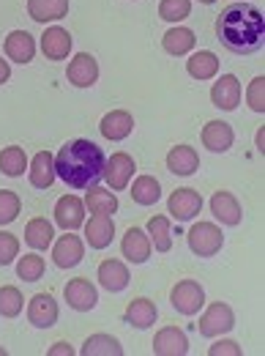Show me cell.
Here are the masks:
<instances>
[{"instance_id":"34","label":"cell","mask_w":265,"mask_h":356,"mask_svg":"<svg viewBox=\"0 0 265 356\" xmlns=\"http://www.w3.org/2000/svg\"><path fill=\"white\" fill-rule=\"evenodd\" d=\"M83 356H123V346L112 334H90L83 346Z\"/></svg>"},{"instance_id":"18","label":"cell","mask_w":265,"mask_h":356,"mask_svg":"<svg viewBox=\"0 0 265 356\" xmlns=\"http://www.w3.org/2000/svg\"><path fill=\"white\" fill-rule=\"evenodd\" d=\"M129 280H132V274H129V268H126L123 261L110 258V261L99 264V282H101L104 291H110V293H121V291L129 288Z\"/></svg>"},{"instance_id":"5","label":"cell","mask_w":265,"mask_h":356,"mask_svg":"<svg viewBox=\"0 0 265 356\" xmlns=\"http://www.w3.org/2000/svg\"><path fill=\"white\" fill-rule=\"evenodd\" d=\"M167 211L173 214L176 222H191L203 211V195L197 189H191V186H180L170 195Z\"/></svg>"},{"instance_id":"17","label":"cell","mask_w":265,"mask_h":356,"mask_svg":"<svg viewBox=\"0 0 265 356\" xmlns=\"http://www.w3.org/2000/svg\"><path fill=\"white\" fill-rule=\"evenodd\" d=\"M3 49H6V58H8V60L25 66V63H31L33 55H36V39H33L28 31H11V33L6 36V42H3Z\"/></svg>"},{"instance_id":"33","label":"cell","mask_w":265,"mask_h":356,"mask_svg":"<svg viewBox=\"0 0 265 356\" xmlns=\"http://www.w3.org/2000/svg\"><path fill=\"white\" fill-rule=\"evenodd\" d=\"M28 170V154L19 145H6L0 151V173L8 178H19Z\"/></svg>"},{"instance_id":"25","label":"cell","mask_w":265,"mask_h":356,"mask_svg":"<svg viewBox=\"0 0 265 356\" xmlns=\"http://www.w3.org/2000/svg\"><path fill=\"white\" fill-rule=\"evenodd\" d=\"M167 168L176 176H194L197 168H200V154L191 145H176L167 154Z\"/></svg>"},{"instance_id":"16","label":"cell","mask_w":265,"mask_h":356,"mask_svg":"<svg viewBox=\"0 0 265 356\" xmlns=\"http://www.w3.org/2000/svg\"><path fill=\"white\" fill-rule=\"evenodd\" d=\"M211 102L224 110V113H232L238 104H241V83L235 74H221L216 77L214 88H211Z\"/></svg>"},{"instance_id":"7","label":"cell","mask_w":265,"mask_h":356,"mask_svg":"<svg viewBox=\"0 0 265 356\" xmlns=\"http://www.w3.org/2000/svg\"><path fill=\"white\" fill-rule=\"evenodd\" d=\"M137 173V165H134V156L129 154H123V151H115L107 162H104V181H107V186L112 189V192H121V189H126L129 186V181L134 178Z\"/></svg>"},{"instance_id":"2","label":"cell","mask_w":265,"mask_h":356,"mask_svg":"<svg viewBox=\"0 0 265 356\" xmlns=\"http://www.w3.org/2000/svg\"><path fill=\"white\" fill-rule=\"evenodd\" d=\"M104 151L93 140H71L55 154V173L71 189H88L104 176Z\"/></svg>"},{"instance_id":"39","label":"cell","mask_w":265,"mask_h":356,"mask_svg":"<svg viewBox=\"0 0 265 356\" xmlns=\"http://www.w3.org/2000/svg\"><path fill=\"white\" fill-rule=\"evenodd\" d=\"M19 255V238L8 230H0V266H8Z\"/></svg>"},{"instance_id":"6","label":"cell","mask_w":265,"mask_h":356,"mask_svg":"<svg viewBox=\"0 0 265 356\" xmlns=\"http://www.w3.org/2000/svg\"><path fill=\"white\" fill-rule=\"evenodd\" d=\"M232 326H235V312H232L230 305H224V302L208 305V310L200 315V334H203V337L227 334Z\"/></svg>"},{"instance_id":"10","label":"cell","mask_w":265,"mask_h":356,"mask_svg":"<svg viewBox=\"0 0 265 356\" xmlns=\"http://www.w3.org/2000/svg\"><path fill=\"white\" fill-rule=\"evenodd\" d=\"M66 77H69V83L74 88H90V86H96V80H99V63H96V58L90 52H77L69 60V66H66Z\"/></svg>"},{"instance_id":"14","label":"cell","mask_w":265,"mask_h":356,"mask_svg":"<svg viewBox=\"0 0 265 356\" xmlns=\"http://www.w3.org/2000/svg\"><path fill=\"white\" fill-rule=\"evenodd\" d=\"M85 225V241L93 250H104L112 244L115 238V222H112V214H90Z\"/></svg>"},{"instance_id":"9","label":"cell","mask_w":265,"mask_h":356,"mask_svg":"<svg viewBox=\"0 0 265 356\" xmlns=\"http://www.w3.org/2000/svg\"><path fill=\"white\" fill-rule=\"evenodd\" d=\"M52 258L58 268H74L85 258V241L74 230H66V236H60L52 244Z\"/></svg>"},{"instance_id":"38","label":"cell","mask_w":265,"mask_h":356,"mask_svg":"<svg viewBox=\"0 0 265 356\" xmlns=\"http://www.w3.org/2000/svg\"><path fill=\"white\" fill-rule=\"evenodd\" d=\"M22 203H19V195L11 192V189H0V225H8L17 220Z\"/></svg>"},{"instance_id":"41","label":"cell","mask_w":265,"mask_h":356,"mask_svg":"<svg viewBox=\"0 0 265 356\" xmlns=\"http://www.w3.org/2000/svg\"><path fill=\"white\" fill-rule=\"evenodd\" d=\"M208 354L211 356H241L243 354V348H241L235 340H219L216 346L208 348Z\"/></svg>"},{"instance_id":"46","label":"cell","mask_w":265,"mask_h":356,"mask_svg":"<svg viewBox=\"0 0 265 356\" xmlns=\"http://www.w3.org/2000/svg\"><path fill=\"white\" fill-rule=\"evenodd\" d=\"M0 356H6V348H3V346H0Z\"/></svg>"},{"instance_id":"3","label":"cell","mask_w":265,"mask_h":356,"mask_svg":"<svg viewBox=\"0 0 265 356\" xmlns=\"http://www.w3.org/2000/svg\"><path fill=\"white\" fill-rule=\"evenodd\" d=\"M186 241H189V250L197 258H214L224 247V233H221L219 225L203 220V222L191 225V230L186 233Z\"/></svg>"},{"instance_id":"4","label":"cell","mask_w":265,"mask_h":356,"mask_svg":"<svg viewBox=\"0 0 265 356\" xmlns=\"http://www.w3.org/2000/svg\"><path fill=\"white\" fill-rule=\"evenodd\" d=\"M170 302L180 315H197V312L205 307V291L197 280H180L173 285V293H170Z\"/></svg>"},{"instance_id":"37","label":"cell","mask_w":265,"mask_h":356,"mask_svg":"<svg viewBox=\"0 0 265 356\" xmlns=\"http://www.w3.org/2000/svg\"><path fill=\"white\" fill-rule=\"evenodd\" d=\"M189 11H191V0H162L159 3V17L170 25L183 22L189 17Z\"/></svg>"},{"instance_id":"31","label":"cell","mask_w":265,"mask_h":356,"mask_svg":"<svg viewBox=\"0 0 265 356\" xmlns=\"http://www.w3.org/2000/svg\"><path fill=\"white\" fill-rule=\"evenodd\" d=\"M132 200L139 206H153L162 200V184L153 176H137L132 181Z\"/></svg>"},{"instance_id":"21","label":"cell","mask_w":265,"mask_h":356,"mask_svg":"<svg viewBox=\"0 0 265 356\" xmlns=\"http://www.w3.org/2000/svg\"><path fill=\"white\" fill-rule=\"evenodd\" d=\"M121 252L129 264H145L151 258V238L142 227H129L123 241H121Z\"/></svg>"},{"instance_id":"19","label":"cell","mask_w":265,"mask_h":356,"mask_svg":"<svg viewBox=\"0 0 265 356\" xmlns=\"http://www.w3.org/2000/svg\"><path fill=\"white\" fill-rule=\"evenodd\" d=\"M28 321L36 329H49L58 323V302L49 293H36L28 302Z\"/></svg>"},{"instance_id":"42","label":"cell","mask_w":265,"mask_h":356,"mask_svg":"<svg viewBox=\"0 0 265 356\" xmlns=\"http://www.w3.org/2000/svg\"><path fill=\"white\" fill-rule=\"evenodd\" d=\"M74 354H77V351H74V348H71V346H69L66 340L55 343V346H52V348L46 351V356H74Z\"/></svg>"},{"instance_id":"15","label":"cell","mask_w":265,"mask_h":356,"mask_svg":"<svg viewBox=\"0 0 265 356\" xmlns=\"http://www.w3.org/2000/svg\"><path fill=\"white\" fill-rule=\"evenodd\" d=\"M211 214L216 217V222L230 225V227L241 225V220H243V209H241L238 197L232 192H227V189L214 192V197H211Z\"/></svg>"},{"instance_id":"29","label":"cell","mask_w":265,"mask_h":356,"mask_svg":"<svg viewBox=\"0 0 265 356\" xmlns=\"http://www.w3.org/2000/svg\"><path fill=\"white\" fill-rule=\"evenodd\" d=\"M85 211L90 214H115L118 211V197H115V192H107L104 186H99V184H93L85 189Z\"/></svg>"},{"instance_id":"22","label":"cell","mask_w":265,"mask_h":356,"mask_svg":"<svg viewBox=\"0 0 265 356\" xmlns=\"http://www.w3.org/2000/svg\"><path fill=\"white\" fill-rule=\"evenodd\" d=\"M232 143H235V132H232V127L227 121H208L203 127V145L208 151L224 154V151L232 148Z\"/></svg>"},{"instance_id":"24","label":"cell","mask_w":265,"mask_h":356,"mask_svg":"<svg viewBox=\"0 0 265 356\" xmlns=\"http://www.w3.org/2000/svg\"><path fill=\"white\" fill-rule=\"evenodd\" d=\"M194 44H197L194 31H191V28H183V25L170 28V31L162 36V47H164V52H167V55H173V58L189 55V52L194 49Z\"/></svg>"},{"instance_id":"27","label":"cell","mask_w":265,"mask_h":356,"mask_svg":"<svg viewBox=\"0 0 265 356\" xmlns=\"http://www.w3.org/2000/svg\"><path fill=\"white\" fill-rule=\"evenodd\" d=\"M28 14L33 22H58L69 14V0H28Z\"/></svg>"},{"instance_id":"45","label":"cell","mask_w":265,"mask_h":356,"mask_svg":"<svg viewBox=\"0 0 265 356\" xmlns=\"http://www.w3.org/2000/svg\"><path fill=\"white\" fill-rule=\"evenodd\" d=\"M197 3H205V6H211V3H216V0H197Z\"/></svg>"},{"instance_id":"20","label":"cell","mask_w":265,"mask_h":356,"mask_svg":"<svg viewBox=\"0 0 265 356\" xmlns=\"http://www.w3.org/2000/svg\"><path fill=\"white\" fill-rule=\"evenodd\" d=\"M28 176H31V184L36 189H49L55 184V154L52 151H39L31 162H28Z\"/></svg>"},{"instance_id":"44","label":"cell","mask_w":265,"mask_h":356,"mask_svg":"<svg viewBox=\"0 0 265 356\" xmlns=\"http://www.w3.org/2000/svg\"><path fill=\"white\" fill-rule=\"evenodd\" d=\"M257 148H260V154L265 151V134H263V127H260V132H257Z\"/></svg>"},{"instance_id":"26","label":"cell","mask_w":265,"mask_h":356,"mask_svg":"<svg viewBox=\"0 0 265 356\" xmlns=\"http://www.w3.org/2000/svg\"><path fill=\"white\" fill-rule=\"evenodd\" d=\"M186 72L194 80H214L219 74V58L211 49H200L194 55H189L186 60Z\"/></svg>"},{"instance_id":"12","label":"cell","mask_w":265,"mask_h":356,"mask_svg":"<svg viewBox=\"0 0 265 356\" xmlns=\"http://www.w3.org/2000/svg\"><path fill=\"white\" fill-rule=\"evenodd\" d=\"M71 44H74L71 33L63 31L60 25H52L42 33V55L46 60H66L71 55Z\"/></svg>"},{"instance_id":"32","label":"cell","mask_w":265,"mask_h":356,"mask_svg":"<svg viewBox=\"0 0 265 356\" xmlns=\"http://www.w3.org/2000/svg\"><path fill=\"white\" fill-rule=\"evenodd\" d=\"M148 238H151V247L159 250V252H170L173 250V227H170V217L159 214V217H151L148 222Z\"/></svg>"},{"instance_id":"8","label":"cell","mask_w":265,"mask_h":356,"mask_svg":"<svg viewBox=\"0 0 265 356\" xmlns=\"http://www.w3.org/2000/svg\"><path fill=\"white\" fill-rule=\"evenodd\" d=\"M63 299H66V305H69L71 310L90 312L96 305H99V291H96V285H93L90 280H85V277H74V280L66 282V288H63Z\"/></svg>"},{"instance_id":"1","label":"cell","mask_w":265,"mask_h":356,"mask_svg":"<svg viewBox=\"0 0 265 356\" xmlns=\"http://www.w3.org/2000/svg\"><path fill=\"white\" fill-rule=\"evenodd\" d=\"M216 36L224 49L235 55L260 52L265 44V17L263 11L246 0H232L216 19Z\"/></svg>"},{"instance_id":"36","label":"cell","mask_w":265,"mask_h":356,"mask_svg":"<svg viewBox=\"0 0 265 356\" xmlns=\"http://www.w3.org/2000/svg\"><path fill=\"white\" fill-rule=\"evenodd\" d=\"M25 307V296L19 288L14 285H3L0 288V315L3 318H17Z\"/></svg>"},{"instance_id":"23","label":"cell","mask_w":265,"mask_h":356,"mask_svg":"<svg viewBox=\"0 0 265 356\" xmlns=\"http://www.w3.org/2000/svg\"><path fill=\"white\" fill-rule=\"evenodd\" d=\"M99 129H101V134H104L107 140L121 143V140H126V137L134 132L132 113H126V110H112V113H107V115L101 118Z\"/></svg>"},{"instance_id":"40","label":"cell","mask_w":265,"mask_h":356,"mask_svg":"<svg viewBox=\"0 0 265 356\" xmlns=\"http://www.w3.org/2000/svg\"><path fill=\"white\" fill-rule=\"evenodd\" d=\"M246 102H249V107L255 110V113H265V77H255L252 83H249V90H246Z\"/></svg>"},{"instance_id":"35","label":"cell","mask_w":265,"mask_h":356,"mask_svg":"<svg viewBox=\"0 0 265 356\" xmlns=\"http://www.w3.org/2000/svg\"><path fill=\"white\" fill-rule=\"evenodd\" d=\"M44 268H46L44 258L33 250V252H28V255L19 258V264H17V277L25 280V282H39L42 274H44Z\"/></svg>"},{"instance_id":"11","label":"cell","mask_w":265,"mask_h":356,"mask_svg":"<svg viewBox=\"0 0 265 356\" xmlns=\"http://www.w3.org/2000/svg\"><path fill=\"white\" fill-rule=\"evenodd\" d=\"M55 222L60 230H77L85 222V203L77 195H63L55 203Z\"/></svg>"},{"instance_id":"43","label":"cell","mask_w":265,"mask_h":356,"mask_svg":"<svg viewBox=\"0 0 265 356\" xmlns=\"http://www.w3.org/2000/svg\"><path fill=\"white\" fill-rule=\"evenodd\" d=\"M8 77H11V66H8V60H3V58H0V86H6V83H8Z\"/></svg>"},{"instance_id":"28","label":"cell","mask_w":265,"mask_h":356,"mask_svg":"<svg viewBox=\"0 0 265 356\" xmlns=\"http://www.w3.org/2000/svg\"><path fill=\"white\" fill-rule=\"evenodd\" d=\"M52 238H55V227L44 217H36V220H31V222L25 225V244L31 250L44 252V250L52 247Z\"/></svg>"},{"instance_id":"30","label":"cell","mask_w":265,"mask_h":356,"mask_svg":"<svg viewBox=\"0 0 265 356\" xmlns=\"http://www.w3.org/2000/svg\"><path fill=\"white\" fill-rule=\"evenodd\" d=\"M156 315H159L156 305L151 299L139 296V299H134L132 305L126 307V323L134 326V329H151L156 323Z\"/></svg>"},{"instance_id":"13","label":"cell","mask_w":265,"mask_h":356,"mask_svg":"<svg viewBox=\"0 0 265 356\" xmlns=\"http://www.w3.org/2000/svg\"><path fill=\"white\" fill-rule=\"evenodd\" d=\"M153 354L156 356H183L189 354V337L178 326H164L153 337Z\"/></svg>"}]
</instances>
